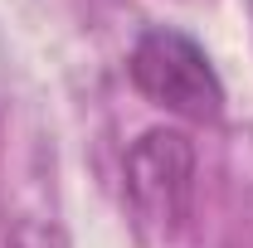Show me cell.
<instances>
[{
  "label": "cell",
  "mask_w": 253,
  "mask_h": 248,
  "mask_svg": "<svg viewBox=\"0 0 253 248\" xmlns=\"http://www.w3.org/2000/svg\"><path fill=\"white\" fill-rule=\"evenodd\" d=\"M126 73L146 102H156L185 122H219L224 117V83L210 54L170 25H156L131 44Z\"/></svg>",
  "instance_id": "cell-1"
},
{
  "label": "cell",
  "mask_w": 253,
  "mask_h": 248,
  "mask_svg": "<svg viewBox=\"0 0 253 248\" xmlns=\"http://www.w3.org/2000/svg\"><path fill=\"white\" fill-rule=\"evenodd\" d=\"M190 180H195V151H190L185 131L156 126L146 131L131 156H126V195L131 209L146 219L151 229L170 234L190 205Z\"/></svg>",
  "instance_id": "cell-2"
}]
</instances>
